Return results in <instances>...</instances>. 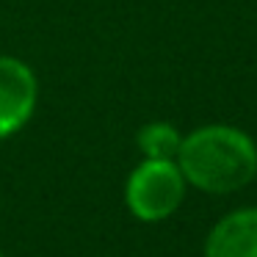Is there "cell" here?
<instances>
[{
	"mask_svg": "<svg viewBox=\"0 0 257 257\" xmlns=\"http://www.w3.org/2000/svg\"><path fill=\"white\" fill-rule=\"evenodd\" d=\"M177 166L188 188L213 196L235 194L257 177V141L235 124H202L183 133Z\"/></svg>",
	"mask_w": 257,
	"mask_h": 257,
	"instance_id": "1",
	"label": "cell"
},
{
	"mask_svg": "<svg viewBox=\"0 0 257 257\" xmlns=\"http://www.w3.org/2000/svg\"><path fill=\"white\" fill-rule=\"evenodd\" d=\"M188 183L177 161H152L141 158L130 169L122 188L127 213L141 224H161L183 207Z\"/></svg>",
	"mask_w": 257,
	"mask_h": 257,
	"instance_id": "2",
	"label": "cell"
},
{
	"mask_svg": "<svg viewBox=\"0 0 257 257\" xmlns=\"http://www.w3.org/2000/svg\"><path fill=\"white\" fill-rule=\"evenodd\" d=\"M39 105V78L17 56H0V141L28 127Z\"/></svg>",
	"mask_w": 257,
	"mask_h": 257,
	"instance_id": "3",
	"label": "cell"
},
{
	"mask_svg": "<svg viewBox=\"0 0 257 257\" xmlns=\"http://www.w3.org/2000/svg\"><path fill=\"white\" fill-rule=\"evenodd\" d=\"M202 257H257V207L224 213L207 229Z\"/></svg>",
	"mask_w": 257,
	"mask_h": 257,
	"instance_id": "4",
	"label": "cell"
},
{
	"mask_svg": "<svg viewBox=\"0 0 257 257\" xmlns=\"http://www.w3.org/2000/svg\"><path fill=\"white\" fill-rule=\"evenodd\" d=\"M180 144H183V130L166 119L141 124L136 133V147L141 158H152V161H177Z\"/></svg>",
	"mask_w": 257,
	"mask_h": 257,
	"instance_id": "5",
	"label": "cell"
},
{
	"mask_svg": "<svg viewBox=\"0 0 257 257\" xmlns=\"http://www.w3.org/2000/svg\"><path fill=\"white\" fill-rule=\"evenodd\" d=\"M0 257H6V254H3V251H0Z\"/></svg>",
	"mask_w": 257,
	"mask_h": 257,
	"instance_id": "6",
	"label": "cell"
}]
</instances>
